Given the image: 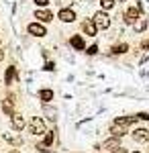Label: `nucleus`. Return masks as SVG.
Segmentation results:
<instances>
[{
	"label": "nucleus",
	"mask_w": 149,
	"mask_h": 153,
	"mask_svg": "<svg viewBox=\"0 0 149 153\" xmlns=\"http://www.w3.org/2000/svg\"><path fill=\"white\" fill-rule=\"evenodd\" d=\"M29 133L31 135H45L47 133V127H45V120L41 117H33L31 118V123H29Z\"/></svg>",
	"instance_id": "nucleus-1"
},
{
	"label": "nucleus",
	"mask_w": 149,
	"mask_h": 153,
	"mask_svg": "<svg viewBox=\"0 0 149 153\" xmlns=\"http://www.w3.org/2000/svg\"><path fill=\"white\" fill-rule=\"evenodd\" d=\"M92 23L96 25V29H108V27H110V16L104 10H98L92 16Z\"/></svg>",
	"instance_id": "nucleus-2"
},
{
	"label": "nucleus",
	"mask_w": 149,
	"mask_h": 153,
	"mask_svg": "<svg viewBox=\"0 0 149 153\" xmlns=\"http://www.w3.org/2000/svg\"><path fill=\"white\" fill-rule=\"evenodd\" d=\"M14 102H16L14 94H8L4 100H2V104H0L2 112H4V114H8V117H12V114H14Z\"/></svg>",
	"instance_id": "nucleus-3"
},
{
	"label": "nucleus",
	"mask_w": 149,
	"mask_h": 153,
	"mask_svg": "<svg viewBox=\"0 0 149 153\" xmlns=\"http://www.w3.org/2000/svg\"><path fill=\"white\" fill-rule=\"evenodd\" d=\"M27 31H29V35H33V37H45L47 35V29L41 23H31L27 27Z\"/></svg>",
	"instance_id": "nucleus-4"
},
{
	"label": "nucleus",
	"mask_w": 149,
	"mask_h": 153,
	"mask_svg": "<svg viewBox=\"0 0 149 153\" xmlns=\"http://www.w3.org/2000/svg\"><path fill=\"white\" fill-rule=\"evenodd\" d=\"M10 125H12V129L16 131V133H21V131L27 127V123H25V117L23 114H19V112H14L10 117Z\"/></svg>",
	"instance_id": "nucleus-5"
},
{
	"label": "nucleus",
	"mask_w": 149,
	"mask_h": 153,
	"mask_svg": "<svg viewBox=\"0 0 149 153\" xmlns=\"http://www.w3.org/2000/svg\"><path fill=\"white\" fill-rule=\"evenodd\" d=\"M35 19L39 21V23H51L53 21V12L47 10V8H39V10H35Z\"/></svg>",
	"instance_id": "nucleus-6"
},
{
	"label": "nucleus",
	"mask_w": 149,
	"mask_h": 153,
	"mask_svg": "<svg viewBox=\"0 0 149 153\" xmlns=\"http://www.w3.org/2000/svg\"><path fill=\"white\" fill-rule=\"evenodd\" d=\"M82 31H84L88 37H96V35H98V29H96V25L92 23V19L82 21Z\"/></svg>",
	"instance_id": "nucleus-7"
},
{
	"label": "nucleus",
	"mask_w": 149,
	"mask_h": 153,
	"mask_svg": "<svg viewBox=\"0 0 149 153\" xmlns=\"http://www.w3.org/2000/svg\"><path fill=\"white\" fill-rule=\"evenodd\" d=\"M57 19L61 23H74V21H76V12L72 10V8H61L59 14H57Z\"/></svg>",
	"instance_id": "nucleus-8"
},
{
	"label": "nucleus",
	"mask_w": 149,
	"mask_h": 153,
	"mask_svg": "<svg viewBox=\"0 0 149 153\" xmlns=\"http://www.w3.org/2000/svg\"><path fill=\"white\" fill-rule=\"evenodd\" d=\"M69 45L76 49V51H84L86 49V41H84L82 35H72L69 37Z\"/></svg>",
	"instance_id": "nucleus-9"
},
{
	"label": "nucleus",
	"mask_w": 149,
	"mask_h": 153,
	"mask_svg": "<svg viewBox=\"0 0 149 153\" xmlns=\"http://www.w3.org/2000/svg\"><path fill=\"white\" fill-rule=\"evenodd\" d=\"M139 16H141V12H139L135 6H131V8L125 12V16H123V19H125V23H127V25H135V21H137Z\"/></svg>",
	"instance_id": "nucleus-10"
},
{
	"label": "nucleus",
	"mask_w": 149,
	"mask_h": 153,
	"mask_svg": "<svg viewBox=\"0 0 149 153\" xmlns=\"http://www.w3.org/2000/svg\"><path fill=\"white\" fill-rule=\"evenodd\" d=\"M133 123H137V117H135V114H131V117H118V118H115L112 125H118V127L129 129V125H133Z\"/></svg>",
	"instance_id": "nucleus-11"
},
{
	"label": "nucleus",
	"mask_w": 149,
	"mask_h": 153,
	"mask_svg": "<svg viewBox=\"0 0 149 153\" xmlns=\"http://www.w3.org/2000/svg\"><path fill=\"white\" fill-rule=\"evenodd\" d=\"M133 139L137 143H149V129H135Z\"/></svg>",
	"instance_id": "nucleus-12"
},
{
	"label": "nucleus",
	"mask_w": 149,
	"mask_h": 153,
	"mask_svg": "<svg viewBox=\"0 0 149 153\" xmlns=\"http://www.w3.org/2000/svg\"><path fill=\"white\" fill-rule=\"evenodd\" d=\"M16 78H19L16 68H14V65H8V68H6V74H4V84H6V86H10V84L14 82Z\"/></svg>",
	"instance_id": "nucleus-13"
},
{
	"label": "nucleus",
	"mask_w": 149,
	"mask_h": 153,
	"mask_svg": "<svg viewBox=\"0 0 149 153\" xmlns=\"http://www.w3.org/2000/svg\"><path fill=\"white\" fill-rule=\"evenodd\" d=\"M39 100H41L43 104H49V102L53 100V90H51V88H41V90H39Z\"/></svg>",
	"instance_id": "nucleus-14"
},
{
	"label": "nucleus",
	"mask_w": 149,
	"mask_h": 153,
	"mask_svg": "<svg viewBox=\"0 0 149 153\" xmlns=\"http://www.w3.org/2000/svg\"><path fill=\"white\" fill-rule=\"evenodd\" d=\"M4 141H8L10 145H14V147H21L25 143L21 135H12V133H4Z\"/></svg>",
	"instance_id": "nucleus-15"
},
{
	"label": "nucleus",
	"mask_w": 149,
	"mask_h": 153,
	"mask_svg": "<svg viewBox=\"0 0 149 153\" xmlns=\"http://www.w3.org/2000/svg\"><path fill=\"white\" fill-rule=\"evenodd\" d=\"M147 19H145V16H143V14H141V16H139L137 21H135V25H133V29H135V33H143V31H145V29H147Z\"/></svg>",
	"instance_id": "nucleus-16"
},
{
	"label": "nucleus",
	"mask_w": 149,
	"mask_h": 153,
	"mask_svg": "<svg viewBox=\"0 0 149 153\" xmlns=\"http://www.w3.org/2000/svg\"><path fill=\"white\" fill-rule=\"evenodd\" d=\"M110 133H112V137L121 139V137H125L127 133H129V129H125V127H118V125H110Z\"/></svg>",
	"instance_id": "nucleus-17"
},
{
	"label": "nucleus",
	"mask_w": 149,
	"mask_h": 153,
	"mask_svg": "<svg viewBox=\"0 0 149 153\" xmlns=\"http://www.w3.org/2000/svg\"><path fill=\"white\" fill-rule=\"evenodd\" d=\"M53 141H55V133H53V131H47L45 135H43V145H45L47 149H51Z\"/></svg>",
	"instance_id": "nucleus-18"
},
{
	"label": "nucleus",
	"mask_w": 149,
	"mask_h": 153,
	"mask_svg": "<svg viewBox=\"0 0 149 153\" xmlns=\"http://www.w3.org/2000/svg\"><path fill=\"white\" fill-rule=\"evenodd\" d=\"M116 147H121L116 137H110V139H106V141L102 143V149H110V151H112V149H116Z\"/></svg>",
	"instance_id": "nucleus-19"
},
{
	"label": "nucleus",
	"mask_w": 149,
	"mask_h": 153,
	"mask_svg": "<svg viewBox=\"0 0 149 153\" xmlns=\"http://www.w3.org/2000/svg\"><path fill=\"white\" fill-rule=\"evenodd\" d=\"M127 51H129V45L127 43H118V45H115V47L110 49V53H115V55H123Z\"/></svg>",
	"instance_id": "nucleus-20"
},
{
	"label": "nucleus",
	"mask_w": 149,
	"mask_h": 153,
	"mask_svg": "<svg viewBox=\"0 0 149 153\" xmlns=\"http://www.w3.org/2000/svg\"><path fill=\"white\" fill-rule=\"evenodd\" d=\"M116 4V0H100V6H102V10H108V8H112Z\"/></svg>",
	"instance_id": "nucleus-21"
},
{
	"label": "nucleus",
	"mask_w": 149,
	"mask_h": 153,
	"mask_svg": "<svg viewBox=\"0 0 149 153\" xmlns=\"http://www.w3.org/2000/svg\"><path fill=\"white\" fill-rule=\"evenodd\" d=\"M86 53H88V55H96V53H98V45H90V47L86 49Z\"/></svg>",
	"instance_id": "nucleus-22"
},
{
	"label": "nucleus",
	"mask_w": 149,
	"mask_h": 153,
	"mask_svg": "<svg viewBox=\"0 0 149 153\" xmlns=\"http://www.w3.org/2000/svg\"><path fill=\"white\" fill-rule=\"evenodd\" d=\"M49 2H51V0H35V4H37L39 8H45L47 4H49Z\"/></svg>",
	"instance_id": "nucleus-23"
},
{
	"label": "nucleus",
	"mask_w": 149,
	"mask_h": 153,
	"mask_svg": "<svg viewBox=\"0 0 149 153\" xmlns=\"http://www.w3.org/2000/svg\"><path fill=\"white\" fill-rule=\"evenodd\" d=\"M72 2H74V0H57V4L61 6V8H68L69 4H72Z\"/></svg>",
	"instance_id": "nucleus-24"
},
{
	"label": "nucleus",
	"mask_w": 149,
	"mask_h": 153,
	"mask_svg": "<svg viewBox=\"0 0 149 153\" xmlns=\"http://www.w3.org/2000/svg\"><path fill=\"white\" fill-rule=\"evenodd\" d=\"M135 117H137V120H149V112H139Z\"/></svg>",
	"instance_id": "nucleus-25"
},
{
	"label": "nucleus",
	"mask_w": 149,
	"mask_h": 153,
	"mask_svg": "<svg viewBox=\"0 0 149 153\" xmlns=\"http://www.w3.org/2000/svg\"><path fill=\"white\" fill-rule=\"evenodd\" d=\"M43 70H47V71H53V70H55V63H53V61H47Z\"/></svg>",
	"instance_id": "nucleus-26"
},
{
	"label": "nucleus",
	"mask_w": 149,
	"mask_h": 153,
	"mask_svg": "<svg viewBox=\"0 0 149 153\" xmlns=\"http://www.w3.org/2000/svg\"><path fill=\"white\" fill-rule=\"evenodd\" d=\"M112 153H127L125 147H116V149H112Z\"/></svg>",
	"instance_id": "nucleus-27"
},
{
	"label": "nucleus",
	"mask_w": 149,
	"mask_h": 153,
	"mask_svg": "<svg viewBox=\"0 0 149 153\" xmlns=\"http://www.w3.org/2000/svg\"><path fill=\"white\" fill-rule=\"evenodd\" d=\"M2 59H4V51L0 49V61H2Z\"/></svg>",
	"instance_id": "nucleus-28"
},
{
	"label": "nucleus",
	"mask_w": 149,
	"mask_h": 153,
	"mask_svg": "<svg viewBox=\"0 0 149 153\" xmlns=\"http://www.w3.org/2000/svg\"><path fill=\"white\" fill-rule=\"evenodd\" d=\"M8 153H21V151H19V149H10Z\"/></svg>",
	"instance_id": "nucleus-29"
},
{
	"label": "nucleus",
	"mask_w": 149,
	"mask_h": 153,
	"mask_svg": "<svg viewBox=\"0 0 149 153\" xmlns=\"http://www.w3.org/2000/svg\"><path fill=\"white\" fill-rule=\"evenodd\" d=\"M133 153H139V151H133Z\"/></svg>",
	"instance_id": "nucleus-30"
}]
</instances>
